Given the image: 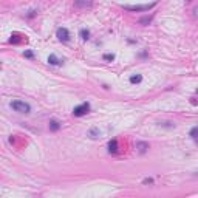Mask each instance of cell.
<instances>
[{"mask_svg":"<svg viewBox=\"0 0 198 198\" xmlns=\"http://www.w3.org/2000/svg\"><path fill=\"white\" fill-rule=\"evenodd\" d=\"M56 36H57V39H59L60 42H68V40H70V33H68L67 28H57Z\"/></svg>","mask_w":198,"mask_h":198,"instance_id":"obj_4","label":"cell"},{"mask_svg":"<svg viewBox=\"0 0 198 198\" xmlns=\"http://www.w3.org/2000/svg\"><path fill=\"white\" fill-rule=\"evenodd\" d=\"M36 16V11H30V14H28V17L31 19V17H34Z\"/></svg>","mask_w":198,"mask_h":198,"instance_id":"obj_18","label":"cell"},{"mask_svg":"<svg viewBox=\"0 0 198 198\" xmlns=\"http://www.w3.org/2000/svg\"><path fill=\"white\" fill-rule=\"evenodd\" d=\"M189 136H190V138L195 141V144H198V126L190 129V132H189Z\"/></svg>","mask_w":198,"mask_h":198,"instance_id":"obj_9","label":"cell"},{"mask_svg":"<svg viewBox=\"0 0 198 198\" xmlns=\"http://www.w3.org/2000/svg\"><path fill=\"white\" fill-rule=\"evenodd\" d=\"M104 60H115V54H104Z\"/></svg>","mask_w":198,"mask_h":198,"instance_id":"obj_15","label":"cell"},{"mask_svg":"<svg viewBox=\"0 0 198 198\" xmlns=\"http://www.w3.org/2000/svg\"><path fill=\"white\" fill-rule=\"evenodd\" d=\"M152 19H153V16H149V17H142V19H139V23H141V25H149V23L152 22Z\"/></svg>","mask_w":198,"mask_h":198,"instance_id":"obj_14","label":"cell"},{"mask_svg":"<svg viewBox=\"0 0 198 198\" xmlns=\"http://www.w3.org/2000/svg\"><path fill=\"white\" fill-rule=\"evenodd\" d=\"M11 109H13L14 112H17V113H25V115H28V113L31 112L30 104H27V102H23V101H13V102H11Z\"/></svg>","mask_w":198,"mask_h":198,"instance_id":"obj_1","label":"cell"},{"mask_svg":"<svg viewBox=\"0 0 198 198\" xmlns=\"http://www.w3.org/2000/svg\"><path fill=\"white\" fill-rule=\"evenodd\" d=\"M93 5V0H74L76 8H90Z\"/></svg>","mask_w":198,"mask_h":198,"instance_id":"obj_5","label":"cell"},{"mask_svg":"<svg viewBox=\"0 0 198 198\" xmlns=\"http://www.w3.org/2000/svg\"><path fill=\"white\" fill-rule=\"evenodd\" d=\"M156 5V2H153V3H150V5H136V6H124L127 11H149V10H152L153 6Z\"/></svg>","mask_w":198,"mask_h":198,"instance_id":"obj_3","label":"cell"},{"mask_svg":"<svg viewBox=\"0 0 198 198\" xmlns=\"http://www.w3.org/2000/svg\"><path fill=\"white\" fill-rule=\"evenodd\" d=\"M141 80H142V76L141 74H135V76L130 77V84H139Z\"/></svg>","mask_w":198,"mask_h":198,"instance_id":"obj_13","label":"cell"},{"mask_svg":"<svg viewBox=\"0 0 198 198\" xmlns=\"http://www.w3.org/2000/svg\"><path fill=\"white\" fill-rule=\"evenodd\" d=\"M79 34H80L82 40H88V39H90V31H88V30H85V28H84V30H80V33H79Z\"/></svg>","mask_w":198,"mask_h":198,"instance_id":"obj_12","label":"cell"},{"mask_svg":"<svg viewBox=\"0 0 198 198\" xmlns=\"http://www.w3.org/2000/svg\"><path fill=\"white\" fill-rule=\"evenodd\" d=\"M23 56H25V57H28V59H31V57H33V53H31V51H25V53H23Z\"/></svg>","mask_w":198,"mask_h":198,"instance_id":"obj_17","label":"cell"},{"mask_svg":"<svg viewBox=\"0 0 198 198\" xmlns=\"http://www.w3.org/2000/svg\"><path fill=\"white\" fill-rule=\"evenodd\" d=\"M88 136H90L91 139H97L99 136H101V132H99V129H97V127H93V129H90V130H88Z\"/></svg>","mask_w":198,"mask_h":198,"instance_id":"obj_8","label":"cell"},{"mask_svg":"<svg viewBox=\"0 0 198 198\" xmlns=\"http://www.w3.org/2000/svg\"><path fill=\"white\" fill-rule=\"evenodd\" d=\"M109 152H110V153H116V152H118V141H116V139H112V141L109 142Z\"/></svg>","mask_w":198,"mask_h":198,"instance_id":"obj_10","label":"cell"},{"mask_svg":"<svg viewBox=\"0 0 198 198\" xmlns=\"http://www.w3.org/2000/svg\"><path fill=\"white\" fill-rule=\"evenodd\" d=\"M195 176H198V172H196V173H195Z\"/></svg>","mask_w":198,"mask_h":198,"instance_id":"obj_19","label":"cell"},{"mask_svg":"<svg viewBox=\"0 0 198 198\" xmlns=\"http://www.w3.org/2000/svg\"><path fill=\"white\" fill-rule=\"evenodd\" d=\"M149 142H146V141H138L136 142V149H138V152L139 153H146L147 150H149Z\"/></svg>","mask_w":198,"mask_h":198,"instance_id":"obj_6","label":"cell"},{"mask_svg":"<svg viewBox=\"0 0 198 198\" xmlns=\"http://www.w3.org/2000/svg\"><path fill=\"white\" fill-rule=\"evenodd\" d=\"M88 112H90V104H88V102H84V104H80V105L74 107V110H73V116L79 118V116L87 115Z\"/></svg>","mask_w":198,"mask_h":198,"instance_id":"obj_2","label":"cell"},{"mask_svg":"<svg viewBox=\"0 0 198 198\" xmlns=\"http://www.w3.org/2000/svg\"><path fill=\"white\" fill-rule=\"evenodd\" d=\"M59 129H60V122L56 121V119H51V121H50V130H51V132H57Z\"/></svg>","mask_w":198,"mask_h":198,"instance_id":"obj_11","label":"cell"},{"mask_svg":"<svg viewBox=\"0 0 198 198\" xmlns=\"http://www.w3.org/2000/svg\"><path fill=\"white\" fill-rule=\"evenodd\" d=\"M153 183V178H144L142 179V184H152Z\"/></svg>","mask_w":198,"mask_h":198,"instance_id":"obj_16","label":"cell"},{"mask_svg":"<svg viewBox=\"0 0 198 198\" xmlns=\"http://www.w3.org/2000/svg\"><path fill=\"white\" fill-rule=\"evenodd\" d=\"M48 64H50V65H62V60H60L56 54H50V56H48Z\"/></svg>","mask_w":198,"mask_h":198,"instance_id":"obj_7","label":"cell"}]
</instances>
